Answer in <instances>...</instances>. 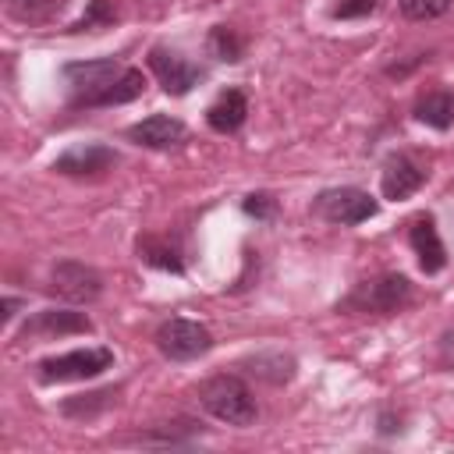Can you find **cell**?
<instances>
[{
	"label": "cell",
	"instance_id": "6da1fadb",
	"mask_svg": "<svg viewBox=\"0 0 454 454\" xmlns=\"http://www.w3.org/2000/svg\"><path fill=\"white\" fill-rule=\"evenodd\" d=\"M60 74L67 82L71 106H117V103H131L145 92V74L138 67H124L114 57L64 64Z\"/></svg>",
	"mask_w": 454,
	"mask_h": 454
},
{
	"label": "cell",
	"instance_id": "7a4b0ae2",
	"mask_svg": "<svg viewBox=\"0 0 454 454\" xmlns=\"http://www.w3.org/2000/svg\"><path fill=\"white\" fill-rule=\"evenodd\" d=\"M199 401H202V408H206L213 419H220V422H227V426H238V429L252 426L255 415H259L248 383H245L241 376H227V372L209 376V380L199 387Z\"/></svg>",
	"mask_w": 454,
	"mask_h": 454
},
{
	"label": "cell",
	"instance_id": "3957f363",
	"mask_svg": "<svg viewBox=\"0 0 454 454\" xmlns=\"http://www.w3.org/2000/svg\"><path fill=\"white\" fill-rule=\"evenodd\" d=\"M114 365L110 348H74L64 355H50L35 365L39 383H71V380H96Z\"/></svg>",
	"mask_w": 454,
	"mask_h": 454
},
{
	"label": "cell",
	"instance_id": "277c9868",
	"mask_svg": "<svg viewBox=\"0 0 454 454\" xmlns=\"http://www.w3.org/2000/svg\"><path fill=\"white\" fill-rule=\"evenodd\" d=\"M411 301V280L401 277V273H383L376 280H365L358 284L344 309H355V312H376V316H390L397 309H404Z\"/></svg>",
	"mask_w": 454,
	"mask_h": 454
},
{
	"label": "cell",
	"instance_id": "5b68a950",
	"mask_svg": "<svg viewBox=\"0 0 454 454\" xmlns=\"http://www.w3.org/2000/svg\"><path fill=\"white\" fill-rule=\"evenodd\" d=\"M312 209H316L326 223L355 227V223L372 220V216H376V209H380V202H376L369 192L344 184V188H326V192H319V195H316V202H312Z\"/></svg>",
	"mask_w": 454,
	"mask_h": 454
},
{
	"label": "cell",
	"instance_id": "8992f818",
	"mask_svg": "<svg viewBox=\"0 0 454 454\" xmlns=\"http://www.w3.org/2000/svg\"><path fill=\"white\" fill-rule=\"evenodd\" d=\"M156 348L170 362H192V358H199L213 348V333L195 319L174 316V319H163L156 326Z\"/></svg>",
	"mask_w": 454,
	"mask_h": 454
},
{
	"label": "cell",
	"instance_id": "52a82bcc",
	"mask_svg": "<svg viewBox=\"0 0 454 454\" xmlns=\"http://www.w3.org/2000/svg\"><path fill=\"white\" fill-rule=\"evenodd\" d=\"M50 291L60 294L64 301H78V305H89L103 294V277L85 266V262H74V259H64L53 266L50 273Z\"/></svg>",
	"mask_w": 454,
	"mask_h": 454
},
{
	"label": "cell",
	"instance_id": "ba28073f",
	"mask_svg": "<svg viewBox=\"0 0 454 454\" xmlns=\"http://www.w3.org/2000/svg\"><path fill=\"white\" fill-rule=\"evenodd\" d=\"M149 67L160 78V85H163L167 96H184V92H192L202 82V67L188 64L181 53H174L167 46H153L149 50Z\"/></svg>",
	"mask_w": 454,
	"mask_h": 454
},
{
	"label": "cell",
	"instance_id": "9c48e42d",
	"mask_svg": "<svg viewBox=\"0 0 454 454\" xmlns=\"http://www.w3.org/2000/svg\"><path fill=\"white\" fill-rule=\"evenodd\" d=\"M422 181H426V170H422V163H415L408 153H394V156H387V163H383V174H380V192H383V199H408V195H415L419 188H422Z\"/></svg>",
	"mask_w": 454,
	"mask_h": 454
},
{
	"label": "cell",
	"instance_id": "30bf717a",
	"mask_svg": "<svg viewBox=\"0 0 454 454\" xmlns=\"http://www.w3.org/2000/svg\"><path fill=\"white\" fill-rule=\"evenodd\" d=\"M128 138L135 145H145V149H174V145H181L188 138V128L170 114H153V117L131 124Z\"/></svg>",
	"mask_w": 454,
	"mask_h": 454
},
{
	"label": "cell",
	"instance_id": "8fae6325",
	"mask_svg": "<svg viewBox=\"0 0 454 454\" xmlns=\"http://www.w3.org/2000/svg\"><path fill=\"white\" fill-rule=\"evenodd\" d=\"M117 163V153L103 142H85V145H71L64 149L57 160H53V170L60 174H71V177H82V174H99L106 167Z\"/></svg>",
	"mask_w": 454,
	"mask_h": 454
},
{
	"label": "cell",
	"instance_id": "7c38bea8",
	"mask_svg": "<svg viewBox=\"0 0 454 454\" xmlns=\"http://www.w3.org/2000/svg\"><path fill=\"white\" fill-rule=\"evenodd\" d=\"M67 333H92L89 316L71 309H46L35 312L21 330V337H67Z\"/></svg>",
	"mask_w": 454,
	"mask_h": 454
},
{
	"label": "cell",
	"instance_id": "4fadbf2b",
	"mask_svg": "<svg viewBox=\"0 0 454 454\" xmlns=\"http://www.w3.org/2000/svg\"><path fill=\"white\" fill-rule=\"evenodd\" d=\"M408 241H411V248L419 255V266L426 273H440L447 266V252H443V241L436 234L433 216H415L411 220V231H408Z\"/></svg>",
	"mask_w": 454,
	"mask_h": 454
},
{
	"label": "cell",
	"instance_id": "5bb4252c",
	"mask_svg": "<svg viewBox=\"0 0 454 454\" xmlns=\"http://www.w3.org/2000/svg\"><path fill=\"white\" fill-rule=\"evenodd\" d=\"M245 117H248V99H245L241 89H227V92H220V96L209 103V110H206L209 128L220 131V135L238 131V128L245 124Z\"/></svg>",
	"mask_w": 454,
	"mask_h": 454
},
{
	"label": "cell",
	"instance_id": "9a60e30c",
	"mask_svg": "<svg viewBox=\"0 0 454 454\" xmlns=\"http://www.w3.org/2000/svg\"><path fill=\"white\" fill-rule=\"evenodd\" d=\"M245 365H248L252 376H259L266 383H287L294 376V358L284 355V351H262V355L248 358Z\"/></svg>",
	"mask_w": 454,
	"mask_h": 454
},
{
	"label": "cell",
	"instance_id": "2e32d148",
	"mask_svg": "<svg viewBox=\"0 0 454 454\" xmlns=\"http://www.w3.org/2000/svg\"><path fill=\"white\" fill-rule=\"evenodd\" d=\"M415 117H419L422 124L436 128V131L450 128V124H454V96H450V92H429V96H422V99L415 103Z\"/></svg>",
	"mask_w": 454,
	"mask_h": 454
},
{
	"label": "cell",
	"instance_id": "e0dca14e",
	"mask_svg": "<svg viewBox=\"0 0 454 454\" xmlns=\"http://www.w3.org/2000/svg\"><path fill=\"white\" fill-rule=\"evenodd\" d=\"M138 259H145L149 266L170 270V273H181V270H184V262H181L177 248H170V245H167V241H160V238H142V241H138Z\"/></svg>",
	"mask_w": 454,
	"mask_h": 454
},
{
	"label": "cell",
	"instance_id": "ac0fdd59",
	"mask_svg": "<svg viewBox=\"0 0 454 454\" xmlns=\"http://www.w3.org/2000/svg\"><path fill=\"white\" fill-rule=\"evenodd\" d=\"M110 397H114V390L78 394V397L64 401V415H71V419H92V415H99V411H103V408L110 404Z\"/></svg>",
	"mask_w": 454,
	"mask_h": 454
},
{
	"label": "cell",
	"instance_id": "d6986e66",
	"mask_svg": "<svg viewBox=\"0 0 454 454\" xmlns=\"http://www.w3.org/2000/svg\"><path fill=\"white\" fill-rule=\"evenodd\" d=\"M209 53H213L216 60H227V64L241 60V39L234 35V28L216 25V28L209 32Z\"/></svg>",
	"mask_w": 454,
	"mask_h": 454
},
{
	"label": "cell",
	"instance_id": "ffe728a7",
	"mask_svg": "<svg viewBox=\"0 0 454 454\" xmlns=\"http://www.w3.org/2000/svg\"><path fill=\"white\" fill-rule=\"evenodd\" d=\"M450 4H454V0H397L401 14L411 18V21H433V18L447 14Z\"/></svg>",
	"mask_w": 454,
	"mask_h": 454
},
{
	"label": "cell",
	"instance_id": "44dd1931",
	"mask_svg": "<svg viewBox=\"0 0 454 454\" xmlns=\"http://www.w3.org/2000/svg\"><path fill=\"white\" fill-rule=\"evenodd\" d=\"M114 18H117V11H114L110 0H92V7L71 25V32H92V28H99V25H110Z\"/></svg>",
	"mask_w": 454,
	"mask_h": 454
},
{
	"label": "cell",
	"instance_id": "7402d4cb",
	"mask_svg": "<svg viewBox=\"0 0 454 454\" xmlns=\"http://www.w3.org/2000/svg\"><path fill=\"white\" fill-rule=\"evenodd\" d=\"M241 209H245L248 216H255V220H273V213H277V199H273L270 192H252V195L241 199Z\"/></svg>",
	"mask_w": 454,
	"mask_h": 454
},
{
	"label": "cell",
	"instance_id": "603a6c76",
	"mask_svg": "<svg viewBox=\"0 0 454 454\" xmlns=\"http://www.w3.org/2000/svg\"><path fill=\"white\" fill-rule=\"evenodd\" d=\"M376 4H380V0H337L330 14H333V18H365V14L376 11Z\"/></svg>",
	"mask_w": 454,
	"mask_h": 454
},
{
	"label": "cell",
	"instance_id": "cb8c5ba5",
	"mask_svg": "<svg viewBox=\"0 0 454 454\" xmlns=\"http://www.w3.org/2000/svg\"><path fill=\"white\" fill-rule=\"evenodd\" d=\"M18 298H4V319H14V312H18Z\"/></svg>",
	"mask_w": 454,
	"mask_h": 454
}]
</instances>
